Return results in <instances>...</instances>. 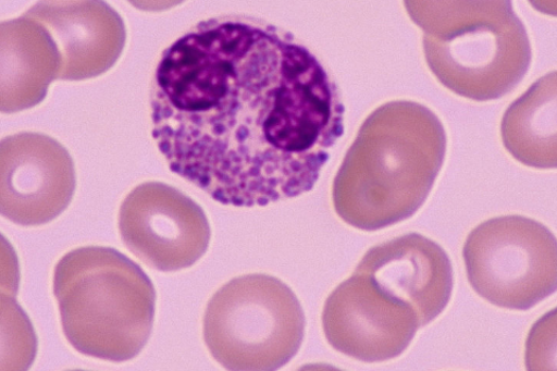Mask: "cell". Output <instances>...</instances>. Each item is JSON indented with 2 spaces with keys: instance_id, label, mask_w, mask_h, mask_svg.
<instances>
[{
  "instance_id": "6da1fadb",
  "label": "cell",
  "mask_w": 557,
  "mask_h": 371,
  "mask_svg": "<svg viewBox=\"0 0 557 371\" xmlns=\"http://www.w3.org/2000/svg\"><path fill=\"white\" fill-rule=\"evenodd\" d=\"M150 108L170 170L225 206L310 191L345 133L339 88L320 59L246 14L202 21L168 47Z\"/></svg>"
},
{
  "instance_id": "7a4b0ae2",
  "label": "cell",
  "mask_w": 557,
  "mask_h": 371,
  "mask_svg": "<svg viewBox=\"0 0 557 371\" xmlns=\"http://www.w3.org/2000/svg\"><path fill=\"white\" fill-rule=\"evenodd\" d=\"M446 151L443 122L426 106H380L362 123L334 181L338 218L362 232L412 218L428 200Z\"/></svg>"
},
{
  "instance_id": "3957f363",
  "label": "cell",
  "mask_w": 557,
  "mask_h": 371,
  "mask_svg": "<svg viewBox=\"0 0 557 371\" xmlns=\"http://www.w3.org/2000/svg\"><path fill=\"white\" fill-rule=\"evenodd\" d=\"M52 288L64 337L81 355L126 362L148 344L154 287L136 262L112 247L85 246L63 256Z\"/></svg>"
},
{
  "instance_id": "277c9868",
  "label": "cell",
  "mask_w": 557,
  "mask_h": 371,
  "mask_svg": "<svg viewBox=\"0 0 557 371\" xmlns=\"http://www.w3.org/2000/svg\"><path fill=\"white\" fill-rule=\"evenodd\" d=\"M423 30L426 63L449 91L474 101L509 95L532 62L527 27L508 0L405 2Z\"/></svg>"
},
{
  "instance_id": "5b68a950",
  "label": "cell",
  "mask_w": 557,
  "mask_h": 371,
  "mask_svg": "<svg viewBox=\"0 0 557 371\" xmlns=\"http://www.w3.org/2000/svg\"><path fill=\"white\" fill-rule=\"evenodd\" d=\"M306 316L298 296L268 274L226 282L203 316V341L212 358L233 371H273L298 355Z\"/></svg>"
},
{
  "instance_id": "8992f818",
  "label": "cell",
  "mask_w": 557,
  "mask_h": 371,
  "mask_svg": "<svg viewBox=\"0 0 557 371\" xmlns=\"http://www.w3.org/2000/svg\"><path fill=\"white\" fill-rule=\"evenodd\" d=\"M462 256L470 286L498 308L530 310L556 292V238L535 220H487L469 234Z\"/></svg>"
},
{
  "instance_id": "52a82bcc",
  "label": "cell",
  "mask_w": 557,
  "mask_h": 371,
  "mask_svg": "<svg viewBox=\"0 0 557 371\" xmlns=\"http://www.w3.org/2000/svg\"><path fill=\"white\" fill-rule=\"evenodd\" d=\"M117 225L127 249L148 268L178 272L207 252L212 232L203 209L170 185L148 182L122 202Z\"/></svg>"
},
{
  "instance_id": "ba28073f",
  "label": "cell",
  "mask_w": 557,
  "mask_h": 371,
  "mask_svg": "<svg viewBox=\"0 0 557 371\" xmlns=\"http://www.w3.org/2000/svg\"><path fill=\"white\" fill-rule=\"evenodd\" d=\"M76 171L55 138L39 133L7 136L0 144V214L21 226L58 219L72 203Z\"/></svg>"
},
{
  "instance_id": "9c48e42d",
  "label": "cell",
  "mask_w": 557,
  "mask_h": 371,
  "mask_svg": "<svg viewBox=\"0 0 557 371\" xmlns=\"http://www.w3.org/2000/svg\"><path fill=\"white\" fill-rule=\"evenodd\" d=\"M322 326L331 347L368 363L403 355L421 327L411 308L381 292L357 271L327 297Z\"/></svg>"
},
{
  "instance_id": "30bf717a",
  "label": "cell",
  "mask_w": 557,
  "mask_h": 371,
  "mask_svg": "<svg viewBox=\"0 0 557 371\" xmlns=\"http://www.w3.org/2000/svg\"><path fill=\"white\" fill-rule=\"evenodd\" d=\"M383 293L411 308L421 327L432 323L449 304L451 262L432 239L409 234L372 247L356 270Z\"/></svg>"
},
{
  "instance_id": "8fae6325",
  "label": "cell",
  "mask_w": 557,
  "mask_h": 371,
  "mask_svg": "<svg viewBox=\"0 0 557 371\" xmlns=\"http://www.w3.org/2000/svg\"><path fill=\"white\" fill-rule=\"evenodd\" d=\"M42 24L62 57L60 81L96 78L117 62L127 32L121 15L104 2H40L24 13Z\"/></svg>"
},
{
  "instance_id": "7c38bea8",
  "label": "cell",
  "mask_w": 557,
  "mask_h": 371,
  "mask_svg": "<svg viewBox=\"0 0 557 371\" xmlns=\"http://www.w3.org/2000/svg\"><path fill=\"white\" fill-rule=\"evenodd\" d=\"M62 57L47 28L23 14L0 24V111L35 108L60 79Z\"/></svg>"
},
{
  "instance_id": "4fadbf2b",
  "label": "cell",
  "mask_w": 557,
  "mask_h": 371,
  "mask_svg": "<svg viewBox=\"0 0 557 371\" xmlns=\"http://www.w3.org/2000/svg\"><path fill=\"white\" fill-rule=\"evenodd\" d=\"M500 135L505 149L522 165L537 170L557 166L556 73L537 79L505 112Z\"/></svg>"
},
{
  "instance_id": "5bb4252c",
  "label": "cell",
  "mask_w": 557,
  "mask_h": 371,
  "mask_svg": "<svg viewBox=\"0 0 557 371\" xmlns=\"http://www.w3.org/2000/svg\"><path fill=\"white\" fill-rule=\"evenodd\" d=\"M2 356L0 371H22L30 367L37 353L32 324L14 297L2 295Z\"/></svg>"
},
{
  "instance_id": "9a60e30c",
  "label": "cell",
  "mask_w": 557,
  "mask_h": 371,
  "mask_svg": "<svg viewBox=\"0 0 557 371\" xmlns=\"http://www.w3.org/2000/svg\"><path fill=\"white\" fill-rule=\"evenodd\" d=\"M556 367V317L555 310L537 322L529 335L527 346V364L530 370L543 369V363Z\"/></svg>"
}]
</instances>
